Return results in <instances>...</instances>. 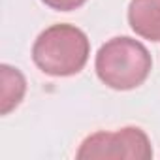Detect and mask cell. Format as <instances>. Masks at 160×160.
I'll use <instances>...</instances> for the list:
<instances>
[{"instance_id": "6da1fadb", "label": "cell", "mask_w": 160, "mask_h": 160, "mask_svg": "<svg viewBox=\"0 0 160 160\" xmlns=\"http://www.w3.org/2000/svg\"><path fill=\"white\" fill-rule=\"evenodd\" d=\"M91 55L87 34L75 25L58 23L45 28L32 45L34 64L47 75L68 77L79 73Z\"/></svg>"}, {"instance_id": "7a4b0ae2", "label": "cell", "mask_w": 160, "mask_h": 160, "mask_svg": "<svg viewBox=\"0 0 160 160\" xmlns=\"http://www.w3.org/2000/svg\"><path fill=\"white\" fill-rule=\"evenodd\" d=\"M94 68L106 87L113 91H132L145 83L152 68V58L141 42L117 36L98 49Z\"/></svg>"}, {"instance_id": "3957f363", "label": "cell", "mask_w": 160, "mask_h": 160, "mask_svg": "<svg viewBox=\"0 0 160 160\" xmlns=\"http://www.w3.org/2000/svg\"><path fill=\"white\" fill-rule=\"evenodd\" d=\"M79 160H149L152 158V147L149 136L138 126H124L115 132H96L83 139L75 152Z\"/></svg>"}, {"instance_id": "277c9868", "label": "cell", "mask_w": 160, "mask_h": 160, "mask_svg": "<svg viewBox=\"0 0 160 160\" xmlns=\"http://www.w3.org/2000/svg\"><path fill=\"white\" fill-rule=\"evenodd\" d=\"M130 28L151 42H160V0H130Z\"/></svg>"}, {"instance_id": "5b68a950", "label": "cell", "mask_w": 160, "mask_h": 160, "mask_svg": "<svg viewBox=\"0 0 160 160\" xmlns=\"http://www.w3.org/2000/svg\"><path fill=\"white\" fill-rule=\"evenodd\" d=\"M0 73H2V109L0 111L2 115H8L21 104L27 92V81L17 68H12L8 64L0 66Z\"/></svg>"}, {"instance_id": "8992f818", "label": "cell", "mask_w": 160, "mask_h": 160, "mask_svg": "<svg viewBox=\"0 0 160 160\" xmlns=\"http://www.w3.org/2000/svg\"><path fill=\"white\" fill-rule=\"evenodd\" d=\"M42 2L57 12H72V10L81 8L87 0H42Z\"/></svg>"}]
</instances>
